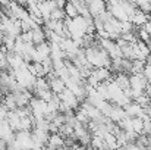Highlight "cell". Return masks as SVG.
Wrapping results in <instances>:
<instances>
[{"label": "cell", "instance_id": "1", "mask_svg": "<svg viewBox=\"0 0 151 150\" xmlns=\"http://www.w3.org/2000/svg\"><path fill=\"white\" fill-rule=\"evenodd\" d=\"M59 99H60V103L62 104H65L68 109H72V110H75L76 107H79V100L76 99V96L69 90V88H65L60 94H59Z\"/></svg>", "mask_w": 151, "mask_h": 150}, {"label": "cell", "instance_id": "2", "mask_svg": "<svg viewBox=\"0 0 151 150\" xmlns=\"http://www.w3.org/2000/svg\"><path fill=\"white\" fill-rule=\"evenodd\" d=\"M0 140H3L6 144H10L15 140V131L9 125L7 119L0 121Z\"/></svg>", "mask_w": 151, "mask_h": 150}, {"label": "cell", "instance_id": "3", "mask_svg": "<svg viewBox=\"0 0 151 150\" xmlns=\"http://www.w3.org/2000/svg\"><path fill=\"white\" fill-rule=\"evenodd\" d=\"M145 86H147V81L142 77V74H132L129 77V88L131 90H137V91H142L144 93Z\"/></svg>", "mask_w": 151, "mask_h": 150}, {"label": "cell", "instance_id": "4", "mask_svg": "<svg viewBox=\"0 0 151 150\" xmlns=\"http://www.w3.org/2000/svg\"><path fill=\"white\" fill-rule=\"evenodd\" d=\"M87 7H88V12L93 18L99 16L100 13L106 10V0H90L87 3Z\"/></svg>", "mask_w": 151, "mask_h": 150}, {"label": "cell", "instance_id": "5", "mask_svg": "<svg viewBox=\"0 0 151 150\" xmlns=\"http://www.w3.org/2000/svg\"><path fill=\"white\" fill-rule=\"evenodd\" d=\"M91 77L97 83H104V81H109L111 78V71L107 68H94L91 71Z\"/></svg>", "mask_w": 151, "mask_h": 150}, {"label": "cell", "instance_id": "6", "mask_svg": "<svg viewBox=\"0 0 151 150\" xmlns=\"http://www.w3.org/2000/svg\"><path fill=\"white\" fill-rule=\"evenodd\" d=\"M49 149L51 150H57V149H63L65 147V138L59 134V133H54L49 136V140H47V144H46Z\"/></svg>", "mask_w": 151, "mask_h": 150}, {"label": "cell", "instance_id": "7", "mask_svg": "<svg viewBox=\"0 0 151 150\" xmlns=\"http://www.w3.org/2000/svg\"><path fill=\"white\" fill-rule=\"evenodd\" d=\"M123 109H125V113H126L129 118H141V115H142V112H144V109H142L137 101L128 103Z\"/></svg>", "mask_w": 151, "mask_h": 150}, {"label": "cell", "instance_id": "8", "mask_svg": "<svg viewBox=\"0 0 151 150\" xmlns=\"http://www.w3.org/2000/svg\"><path fill=\"white\" fill-rule=\"evenodd\" d=\"M31 36H32V44H34V46L47 41V40H46L44 30H43V25H37L35 28H32V30H31Z\"/></svg>", "mask_w": 151, "mask_h": 150}, {"label": "cell", "instance_id": "9", "mask_svg": "<svg viewBox=\"0 0 151 150\" xmlns=\"http://www.w3.org/2000/svg\"><path fill=\"white\" fill-rule=\"evenodd\" d=\"M129 21L132 22V25H134V27H142V25L148 21V15H147V13H144V12H141L139 9H137V10H135V13L129 18Z\"/></svg>", "mask_w": 151, "mask_h": 150}, {"label": "cell", "instance_id": "10", "mask_svg": "<svg viewBox=\"0 0 151 150\" xmlns=\"http://www.w3.org/2000/svg\"><path fill=\"white\" fill-rule=\"evenodd\" d=\"M113 81L119 86V88L120 90H128L129 88V77L125 74V72H119V74H116V77L113 78Z\"/></svg>", "mask_w": 151, "mask_h": 150}, {"label": "cell", "instance_id": "11", "mask_svg": "<svg viewBox=\"0 0 151 150\" xmlns=\"http://www.w3.org/2000/svg\"><path fill=\"white\" fill-rule=\"evenodd\" d=\"M63 10H65V15H66V18H70V19H73V18H76V16H79V12H78V9L70 3V1H66V4H65V7H63Z\"/></svg>", "mask_w": 151, "mask_h": 150}, {"label": "cell", "instance_id": "12", "mask_svg": "<svg viewBox=\"0 0 151 150\" xmlns=\"http://www.w3.org/2000/svg\"><path fill=\"white\" fill-rule=\"evenodd\" d=\"M104 143H106V147L107 149H117V140H116V136L113 133H107L104 137H103Z\"/></svg>", "mask_w": 151, "mask_h": 150}, {"label": "cell", "instance_id": "13", "mask_svg": "<svg viewBox=\"0 0 151 150\" xmlns=\"http://www.w3.org/2000/svg\"><path fill=\"white\" fill-rule=\"evenodd\" d=\"M132 131L137 133L138 136L144 133V122L141 118H132Z\"/></svg>", "mask_w": 151, "mask_h": 150}, {"label": "cell", "instance_id": "14", "mask_svg": "<svg viewBox=\"0 0 151 150\" xmlns=\"http://www.w3.org/2000/svg\"><path fill=\"white\" fill-rule=\"evenodd\" d=\"M90 144L94 147L96 150H104L106 149V143L101 137H97V136H91V141Z\"/></svg>", "mask_w": 151, "mask_h": 150}, {"label": "cell", "instance_id": "15", "mask_svg": "<svg viewBox=\"0 0 151 150\" xmlns=\"http://www.w3.org/2000/svg\"><path fill=\"white\" fill-rule=\"evenodd\" d=\"M144 66H145V62L144 60H132V66H131V72L132 74H142L144 71Z\"/></svg>", "mask_w": 151, "mask_h": 150}, {"label": "cell", "instance_id": "16", "mask_svg": "<svg viewBox=\"0 0 151 150\" xmlns=\"http://www.w3.org/2000/svg\"><path fill=\"white\" fill-rule=\"evenodd\" d=\"M49 18H50V19H54V21H63V19L66 18V15H65V10H63V9L54 7L50 12V16H49Z\"/></svg>", "mask_w": 151, "mask_h": 150}, {"label": "cell", "instance_id": "17", "mask_svg": "<svg viewBox=\"0 0 151 150\" xmlns=\"http://www.w3.org/2000/svg\"><path fill=\"white\" fill-rule=\"evenodd\" d=\"M134 28H135V27L132 25V22H131L129 19L120 22V34H123V33H132Z\"/></svg>", "mask_w": 151, "mask_h": 150}, {"label": "cell", "instance_id": "18", "mask_svg": "<svg viewBox=\"0 0 151 150\" xmlns=\"http://www.w3.org/2000/svg\"><path fill=\"white\" fill-rule=\"evenodd\" d=\"M134 101H137V103H138V104H139V106L144 109V107H147V106H148V104L151 103V99H148V97H147V96L142 93L139 97H137V99L134 100Z\"/></svg>", "mask_w": 151, "mask_h": 150}, {"label": "cell", "instance_id": "19", "mask_svg": "<svg viewBox=\"0 0 151 150\" xmlns=\"http://www.w3.org/2000/svg\"><path fill=\"white\" fill-rule=\"evenodd\" d=\"M142 77L145 78L147 84H151V66L145 65L144 66V71H142Z\"/></svg>", "mask_w": 151, "mask_h": 150}, {"label": "cell", "instance_id": "20", "mask_svg": "<svg viewBox=\"0 0 151 150\" xmlns=\"http://www.w3.org/2000/svg\"><path fill=\"white\" fill-rule=\"evenodd\" d=\"M142 28H144V30H145V31H147V33L151 36V21H147V22L142 25Z\"/></svg>", "mask_w": 151, "mask_h": 150}, {"label": "cell", "instance_id": "21", "mask_svg": "<svg viewBox=\"0 0 151 150\" xmlns=\"http://www.w3.org/2000/svg\"><path fill=\"white\" fill-rule=\"evenodd\" d=\"M10 1H15V3H18V4H27V0H10Z\"/></svg>", "mask_w": 151, "mask_h": 150}, {"label": "cell", "instance_id": "22", "mask_svg": "<svg viewBox=\"0 0 151 150\" xmlns=\"http://www.w3.org/2000/svg\"><path fill=\"white\" fill-rule=\"evenodd\" d=\"M148 47H150V54H151V43H150V44H148Z\"/></svg>", "mask_w": 151, "mask_h": 150}]
</instances>
